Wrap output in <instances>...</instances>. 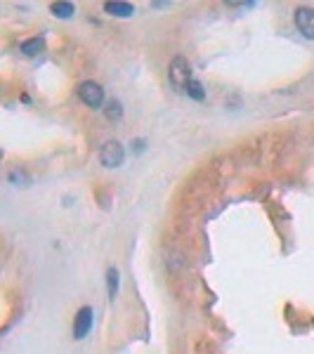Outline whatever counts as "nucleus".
Listing matches in <instances>:
<instances>
[{"label": "nucleus", "instance_id": "4", "mask_svg": "<svg viewBox=\"0 0 314 354\" xmlns=\"http://www.w3.org/2000/svg\"><path fill=\"white\" fill-rule=\"evenodd\" d=\"M92 326H95V309L92 307H81L76 312V319H74V340H83L90 335Z\"/></svg>", "mask_w": 314, "mask_h": 354}, {"label": "nucleus", "instance_id": "8", "mask_svg": "<svg viewBox=\"0 0 314 354\" xmlns=\"http://www.w3.org/2000/svg\"><path fill=\"white\" fill-rule=\"evenodd\" d=\"M118 289H121V274L116 267L107 269V293H109V300H116L118 298Z\"/></svg>", "mask_w": 314, "mask_h": 354}, {"label": "nucleus", "instance_id": "6", "mask_svg": "<svg viewBox=\"0 0 314 354\" xmlns=\"http://www.w3.org/2000/svg\"><path fill=\"white\" fill-rule=\"evenodd\" d=\"M104 12L112 14V17H121V19H125V17H132L135 14V5L130 3H104Z\"/></svg>", "mask_w": 314, "mask_h": 354}, {"label": "nucleus", "instance_id": "2", "mask_svg": "<svg viewBox=\"0 0 314 354\" xmlns=\"http://www.w3.org/2000/svg\"><path fill=\"white\" fill-rule=\"evenodd\" d=\"M123 161H125V149L121 147V142L116 140L104 142L102 149H99V163L112 170V168H121Z\"/></svg>", "mask_w": 314, "mask_h": 354}, {"label": "nucleus", "instance_id": "3", "mask_svg": "<svg viewBox=\"0 0 314 354\" xmlns=\"http://www.w3.org/2000/svg\"><path fill=\"white\" fill-rule=\"evenodd\" d=\"M76 92H78V99L87 109H99L104 104V90L95 81H83Z\"/></svg>", "mask_w": 314, "mask_h": 354}, {"label": "nucleus", "instance_id": "7", "mask_svg": "<svg viewBox=\"0 0 314 354\" xmlns=\"http://www.w3.org/2000/svg\"><path fill=\"white\" fill-rule=\"evenodd\" d=\"M21 52L26 54V57H36V54H41L43 50H45V38H26L24 43L19 45Z\"/></svg>", "mask_w": 314, "mask_h": 354}, {"label": "nucleus", "instance_id": "9", "mask_svg": "<svg viewBox=\"0 0 314 354\" xmlns=\"http://www.w3.org/2000/svg\"><path fill=\"white\" fill-rule=\"evenodd\" d=\"M50 12L57 17V19H71L76 12V8L71 3H52L50 5Z\"/></svg>", "mask_w": 314, "mask_h": 354}, {"label": "nucleus", "instance_id": "11", "mask_svg": "<svg viewBox=\"0 0 314 354\" xmlns=\"http://www.w3.org/2000/svg\"><path fill=\"white\" fill-rule=\"evenodd\" d=\"M8 182H10V185H14V187H29L31 185V177H29V173H26V170L14 168V170H10Z\"/></svg>", "mask_w": 314, "mask_h": 354}, {"label": "nucleus", "instance_id": "5", "mask_svg": "<svg viewBox=\"0 0 314 354\" xmlns=\"http://www.w3.org/2000/svg\"><path fill=\"white\" fill-rule=\"evenodd\" d=\"M295 29L307 38V41H314V8H297L293 14Z\"/></svg>", "mask_w": 314, "mask_h": 354}, {"label": "nucleus", "instance_id": "12", "mask_svg": "<svg viewBox=\"0 0 314 354\" xmlns=\"http://www.w3.org/2000/svg\"><path fill=\"white\" fill-rule=\"evenodd\" d=\"M104 114H107L109 121H121V116H123V104H121L118 99H112V102L107 104V109H104Z\"/></svg>", "mask_w": 314, "mask_h": 354}, {"label": "nucleus", "instance_id": "10", "mask_svg": "<svg viewBox=\"0 0 314 354\" xmlns=\"http://www.w3.org/2000/svg\"><path fill=\"white\" fill-rule=\"evenodd\" d=\"M185 95L189 97V99H196V102H203V99H206V87H203L201 83H198V81L194 79V81L187 83Z\"/></svg>", "mask_w": 314, "mask_h": 354}, {"label": "nucleus", "instance_id": "1", "mask_svg": "<svg viewBox=\"0 0 314 354\" xmlns=\"http://www.w3.org/2000/svg\"><path fill=\"white\" fill-rule=\"evenodd\" d=\"M168 79H170V83H173L175 90H182V92H185L187 83L194 81V79H191V66H189V62H187L185 57H182V54H178V57L170 62Z\"/></svg>", "mask_w": 314, "mask_h": 354}]
</instances>
